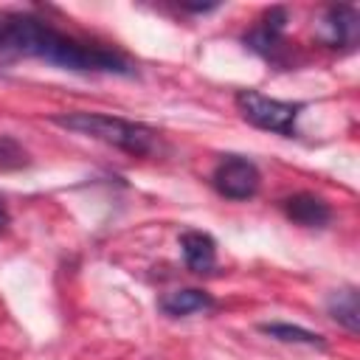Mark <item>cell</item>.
I'll list each match as a JSON object with an SVG mask.
<instances>
[{
    "instance_id": "ba28073f",
    "label": "cell",
    "mask_w": 360,
    "mask_h": 360,
    "mask_svg": "<svg viewBox=\"0 0 360 360\" xmlns=\"http://www.w3.org/2000/svg\"><path fill=\"white\" fill-rule=\"evenodd\" d=\"M160 309L172 318H183V315H191V312H202V309H211L214 307V298L205 292V290H197V287H183V290H172L166 295H160Z\"/></svg>"
},
{
    "instance_id": "52a82bcc",
    "label": "cell",
    "mask_w": 360,
    "mask_h": 360,
    "mask_svg": "<svg viewBox=\"0 0 360 360\" xmlns=\"http://www.w3.org/2000/svg\"><path fill=\"white\" fill-rule=\"evenodd\" d=\"M321 37L329 45H352L357 39V14L349 6H335L321 22Z\"/></svg>"
},
{
    "instance_id": "7c38bea8",
    "label": "cell",
    "mask_w": 360,
    "mask_h": 360,
    "mask_svg": "<svg viewBox=\"0 0 360 360\" xmlns=\"http://www.w3.org/2000/svg\"><path fill=\"white\" fill-rule=\"evenodd\" d=\"M8 225V211H6V202L0 200V228H6Z\"/></svg>"
},
{
    "instance_id": "9c48e42d",
    "label": "cell",
    "mask_w": 360,
    "mask_h": 360,
    "mask_svg": "<svg viewBox=\"0 0 360 360\" xmlns=\"http://www.w3.org/2000/svg\"><path fill=\"white\" fill-rule=\"evenodd\" d=\"M326 309H329V315L343 326V329H349L352 335H357L360 332V304H357V290H338V292H332L329 295V301H326Z\"/></svg>"
},
{
    "instance_id": "5b68a950",
    "label": "cell",
    "mask_w": 360,
    "mask_h": 360,
    "mask_svg": "<svg viewBox=\"0 0 360 360\" xmlns=\"http://www.w3.org/2000/svg\"><path fill=\"white\" fill-rule=\"evenodd\" d=\"M284 214L292 222L304 225V228H321L332 217L329 205L315 194H292V197H287L284 200Z\"/></svg>"
},
{
    "instance_id": "277c9868",
    "label": "cell",
    "mask_w": 360,
    "mask_h": 360,
    "mask_svg": "<svg viewBox=\"0 0 360 360\" xmlns=\"http://www.w3.org/2000/svg\"><path fill=\"white\" fill-rule=\"evenodd\" d=\"M211 183L228 200H250L259 191L262 174L253 160H248L242 155H228L214 166Z\"/></svg>"
},
{
    "instance_id": "3957f363",
    "label": "cell",
    "mask_w": 360,
    "mask_h": 360,
    "mask_svg": "<svg viewBox=\"0 0 360 360\" xmlns=\"http://www.w3.org/2000/svg\"><path fill=\"white\" fill-rule=\"evenodd\" d=\"M236 110L253 127L267 129V132H278V135H292L295 132V118L301 112L298 104L270 98L259 90H239L236 93Z\"/></svg>"
},
{
    "instance_id": "8fae6325",
    "label": "cell",
    "mask_w": 360,
    "mask_h": 360,
    "mask_svg": "<svg viewBox=\"0 0 360 360\" xmlns=\"http://www.w3.org/2000/svg\"><path fill=\"white\" fill-rule=\"evenodd\" d=\"M22 163H25L22 146L14 138L0 135V169H20Z\"/></svg>"
},
{
    "instance_id": "8992f818",
    "label": "cell",
    "mask_w": 360,
    "mask_h": 360,
    "mask_svg": "<svg viewBox=\"0 0 360 360\" xmlns=\"http://www.w3.org/2000/svg\"><path fill=\"white\" fill-rule=\"evenodd\" d=\"M180 248H183V259L188 264V270L194 273H208L217 264V242L202 233V231H186L180 236Z\"/></svg>"
},
{
    "instance_id": "30bf717a",
    "label": "cell",
    "mask_w": 360,
    "mask_h": 360,
    "mask_svg": "<svg viewBox=\"0 0 360 360\" xmlns=\"http://www.w3.org/2000/svg\"><path fill=\"white\" fill-rule=\"evenodd\" d=\"M262 332L281 340V343H304V346H323V338L318 332H309L304 326L292 323H262Z\"/></svg>"
},
{
    "instance_id": "7a4b0ae2",
    "label": "cell",
    "mask_w": 360,
    "mask_h": 360,
    "mask_svg": "<svg viewBox=\"0 0 360 360\" xmlns=\"http://www.w3.org/2000/svg\"><path fill=\"white\" fill-rule=\"evenodd\" d=\"M53 124L62 129L104 141L110 146H118L129 155H149L155 149V132L143 124L118 118V115H104V112H68V115H53Z\"/></svg>"
},
{
    "instance_id": "6da1fadb",
    "label": "cell",
    "mask_w": 360,
    "mask_h": 360,
    "mask_svg": "<svg viewBox=\"0 0 360 360\" xmlns=\"http://www.w3.org/2000/svg\"><path fill=\"white\" fill-rule=\"evenodd\" d=\"M0 51L14 56H37L68 70L129 73V65L118 53L87 48L28 14H0Z\"/></svg>"
}]
</instances>
